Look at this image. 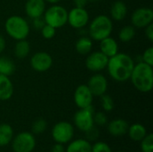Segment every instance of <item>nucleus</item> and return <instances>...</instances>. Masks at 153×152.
<instances>
[{"mask_svg": "<svg viewBox=\"0 0 153 152\" xmlns=\"http://www.w3.org/2000/svg\"><path fill=\"white\" fill-rule=\"evenodd\" d=\"M134 65L135 63L134 59L129 55L118 52L108 58L106 69L114 81L124 82L130 79Z\"/></svg>", "mask_w": 153, "mask_h": 152, "instance_id": "1", "label": "nucleus"}, {"mask_svg": "<svg viewBox=\"0 0 153 152\" xmlns=\"http://www.w3.org/2000/svg\"><path fill=\"white\" fill-rule=\"evenodd\" d=\"M129 80H131L134 87L140 92H150L153 87L152 66L142 61L135 64Z\"/></svg>", "mask_w": 153, "mask_h": 152, "instance_id": "2", "label": "nucleus"}, {"mask_svg": "<svg viewBox=\"0 0 153 152\" xmlns=\"http://www.w3.org/2000/svg\"><path fill=\"white\" fill-rule=\"evenodd\" d=\"M113 31L112 19L105 14H99L89 24L88 34L92 40L100 41L109 37Z\"/></svg>", "mask_w": 153, "mask_h": 152, "instance_id": "3", "label": "nucleus"}, {"mask_svg": "<svg viewBox=\"0 0 153 152\" xmlns=\"http://www.w3.org/2000/svg\"><path fill=\"white\" fill-rule=\"evenodd\" d=\"M5 32L14 40L26 39L30 34V27L29 22L20 15H11L4 22Z\"/></svg>", "mask_w": 153, "mask_h": 152, "instance_id": "4", "label": "nucleus"}, {"mask_svg": "<svg viewBox=\"0 0 153 152\" xmlns=\"http://www.w3.org/2000/svg\"><path fill=\"white\" fill-rule=\"evenodd\" d=\"M67 10L58 4H52L50 7L47 8L43 14L45 22L55 29H59L65 26L67 23Z\"/></svg>", "mask_w": 153, "mask_h": 152, "instance_id": "5", "label": "nucleus"}, {"mask_svg": "<svg viewBox=\"0 0 153 152\" xmlns=\"http://www.w3.org/2000/svg\"><path fill=\"white\" fill-rule=\"evenodd\" d=\"M53 140L56 143L65 144L71 142L74 135V127L72 124L66 121L56 123L51 131Z\"/></svg>", "mask_w": 153, "mask_h": 152, "instance_id": "6", "label": "nucleus"}, {"mask_svg": "<svg viewBox=\"0 0 153 152\" xmlns=\"http://www.w3.org/2000/svg\"><path fill=\"white\" fill-rule=\"evenodd\" d=\"M11 143L13 152H32L36 146V139L33 133L22 132L13 137Z\"/></svg>", "mask_w": 153, "mask_h": 152, "instance_id": "7", "label": "nucleus"}, {"mask_svg": "<svg viewBox=\"0 0 153 152\" xmlns=\"http://www.w3.org/2000/svg\"><path fill=\"white\" fill-rule=\"evenodd\" d=\"M94 109L92 106L85 108H80L74 116V123L77 129L82 132H87L94 126L93 121Z\"/></svg>", "mask_w": 153, "mask_h": 152, "instance_id": "8", "label": "nucleus"}, {"mask_svg": "<svg viewBox=\"0 0 153 152\" xmlns=\"http://www.w3.org/2000/svg\"><path fill=\"white\" fill-rule=\"evenodd\" d=\"M90 22V15L85 8L74 7L68 12L67 23L74 29H83Z\"/></svg>", "mask_w": 153, "mask_h": 152, "instance_id": "9", "label": "nucleus"}, {"mask_svg": "<svg viewBox=\"0 0 153 152\" xmlns=\"http://www.w3.org/2000/svg\"><path fill=\"white\" fill-rule=\"evenodd\" d=\"M108 62V57L99 50L88 54L85 60V66L91 72L99 73L107 68Z\"/></svg>", "mask_w": 153, "mask_h": 152, "instance_id": "10", "label": "nucleus"}, {"mask_svg": "<svg viewBox=\"0 0 153 152\" xmlns=\"http://www.w3.org/2000/svg\"><path fill=\"white\" fill-rule=\"evenodd\" d=\"M153 11L149 7H140L134 11L131 16V22L134 28L144 29L152 23Z\"/></svg>", "mask_w": 153, "mask_h": 152, "instance_id": "11", "label": "nucleus"}, {"mask_svg": "<svg viewBox=\"0 0 153 152\" xmlns=\"http://www.w3.org/2000/svg\"><path fill=\"white\" fill-rule=\"evenodd\" d=\"M30 64L34 71L38 73H44L51 68L53 65V58L48 53L39 51L31 56Z\"/></svg>", "mask_w": 153, "mask_h": 152, "instance_id": "12", "label": "nucleus"}, {"mask_svg": "<svg viewBox=\"0 0 153 152\" xmlns=\"http://www.w3.org/2000/svg\"><path fill=\"white\" fill-rule=\"evenodd\" d=\"M93 95L88 88L87 84L79 85L74 93V100L79 108H85L92 106Z\"/></svg>", "mask_w": 153, "mask_h": 152, "instance_id": "13", "label": "nucleus"}, {"mask_svg": "<svg viewBox=\"0 0 153 152\" xmlns=\"http://www.w3.org/2000/svg\"><path fill=\"white\" fill-rule=\"evenodd\" d=\"M107 78L99 73H95L88 81L87 86L94 97H100L108 90Z\"/></svg>", "mask_w": 153, "mask_h": 152, "instance_id": "14", "label": "nucleus"}, {"mask_svg": "<svg viewBox=\"0 0 153 152\" xmlns=\"http://www.w3.org/2000/svg\"><path fill=\"white\" fill-rule=\"evenodd\" d=\"M24 9L30 19L41 17L46 10V2L45 0H27Z\"/></svg>", "mask_w": 153, "mask_h": 152, "instance_id": "15", "label": "nucleus"}, {"mask_svg": "<svg viewBox=\"0 0 153 152\" xmlns=\"http://www.w3.org/2000/svg\"><path fill=\"white\" fill-rule=\"evenodd\" d=\"M107 125H108L107 128H108V133L114 137L124 136L125 134L127 133V130L129 127L128 123L122 118L114 119L110 121L109 123H108Z\"/></svg>", "mask_w": 153, "mask_h": 152, "instance_id": "16", "label": "nucleus"}, {"mask_svg": "<svg viewBox=\"0 0 153 152\" xmlns=\"http://www.w3.org/2000/svg\"><path fill=\"white\" fill-rule=\"evenodd\" d=\"M100 51L109 58L118 53V44L115 39L107 37L100 41Z\"/></svg>", "mask_w": 153, "mask_h": 152, "instance_id": "17", "label": "nucleus"}, {"mask_svg": "<svg viewBox=\"0 0 153 152\" xmlns=\"http://www.w3.org/2000/svg\"><path fill=\"white\" fill-rule=\"evenodd\" d=\"M13 94V84L9 76L0 74V101H6Z\"/></svg>", "mask_w": 153, "mask_h": 152, "instance_id": "18", "label": "nucleus"}, {"mask_svg": "<svg viewBox=\"0 0 153 152\" xmlns=\"http://www.w3.org/2000/svg\"><path fill=\"white\" fill-rule=\"evenodd\" d=\"M127 6L123 1H116L110 8V18L117 22L123 21L127 15Z\"/></svg>", "mask_w": 153, "mask_h": 152, "instance_id": "19", "label": "nucleus"}, {"mask_svg": "<svg viewBox=\"0 0 153 152\" xmlns=\"http://www.w3.org/2000/svg\"><path fill=\"white\" fill-rule=\"evenodd\" d=\"M68 143L65 152H91V144L86 139H76Z\"/></svg>", "mask_w": 153, "mask_h": 152, "instance_id": "20", "label": "nucleus"}, {"mask_svg": "<svg viewBox=\"0 0 153 152\" xmlns=\"http://www.w3.org/2000/svg\"><path fill=\"white\" fill-rule=\"evenodd\" d=\"M127 134L132 141L141 142L147 135V130L143 125L135 123L133 124L132 125H129L127 130Z\"/></svg>", "mask_w": 153, "mask_h": 152, "instance_id": "21", "label": "nucleus"}, {"mask_svg": "<svg viewBox=\"0 0 153 152\" xmlns=\"http://www.w3.org/2000/svg\"><path fill=\"white\" fill-rule=\"evenodd\" d=\"M30 51V45L27 39H21L17 40L14 47H13V54L14 56L18 59H24L26 58Z\"/></svg>", "mask_w": 153, "mask_h": 152, "instance_id": "22", "label": "nucleus"}, {"mask_svg": "<svg viewBox=\"0 0 153 152\" xmlns=\"http://www.w3.org/2000/svg\"><path fill=\"white\" fill-rule=\"evenodd\" d=\"M93 47L92 39L87 36L80 37L75 43V49L80 55H88L91 52Z\"/></svg>", "mask_w": 153, "mask_h": 152, "instance_id": "23", "label": "nucleus"}, {"mask_svg": "<svg viewBox=\"0 0 153 152\" xmlns=\"http://www.w3.org/2000/svg\"><path fill=\"white\" fill-rule=\"evenodd\" d=\"M13 137V130L8 124H0V147L7 146Z\"/></svg>", "mask_w": 153, "mask_h": 152, "instance_id": "24", "label": "nucleus"}, {"mask_svg": "<svg viewBox=\"0 0 153 152\" xmlns=\"http://www.w3.org/2000/svg\"><path fill=\"white\" fill-rule=\"evenodd\" d=\"M14 63L6 56H0V74L11 76L15 72Z\"/></svg>", "mask_w": 153, "mask_h": 152, "instance_id": "25", "label": "nucleus"}, {"mask_svg": "<svg viewBox=\"0 0 153 152\" xmlns=\"http://www.w3.org/2000/svg\"><path fill=\"white\" fill-rule=\"evenodd\" d=\"M135 37V28L133 25H126L119 30L118 39L121 42L126 43L131 41Z\"/></svg>", "mask_w": 153, "mask_h": 152, "instance_id": "26", "label": "nucleus"}, {"mask_svg": "<svg viewBox=\"0 0 153 152\" xmlns=\"http://www.w3.org/2000/svg\"><path fill=\"white\" fill-rule=\"evenodd\" d=\"M48 127V123L43 118H39L35 120L31 125V133L36 135L42 134Z\"/></svg>", "mask_w": 153, "mask_h": 152, "instance_id": "27", "label": "nucleus"}, {"mask_svg": "<svg viewBox=\"0 0 153 152\" xmlns=\"http://www.w3.org/2000/svg\"><path fill=\"white\" fill-rule=\"evenodd\" d=\"M100 105H101V108H103V110L105 112H110L114 109L115 108V103H114V100L113 99L108 95V94H103L102 96L100 97Z\"/></svg>", "mask_w": 153, "mask_h": 152, "instance_id": "28", "label": "nucleus"}, {"mask_svg": "<svg viewBox=\"0 0 153 152\" xmlns=\"http://www.w3.org/2000/svg\"><path fill=\"white\" fill-rule=\"evenodd\" d=\"M141 150L142 152H153V134H147L141 141Z\"/></svg>", "mask_w": 153, "mask_h": 152, "instance_id": "29", "label": "nucleus"}, {"mask_svg": "<svg viewBox=\"0 0 153 152\" xmlns=\"http://www.w3.org/2000/svg\"><path fill=\"white\" fill-rule=\"evenodd\" d=\"M56 29H55L54 27H52V26H50V25H48L47 23L40 30L41 35L45 39H53L55 37V35H56Z\"/></svg>", "mask_w": 153, "mask_h": 152, "instance_id": "30", "label": "nucleus"}, {"mask_svg": "<svg viewBox=\"0 0 153 152\" xmlns=\"http://www.w3.org/2000/svg\"><path fill=\"white\" fill-rule=\"evenodd\" d=\"M91 152H112L110 146L104 142H97L91 145Z\"/></svg>", "mask_w": 153, "mask_h": 152, "instance_id": "31", "label": "nucleus"}, {"mask_svg": "<svg viewBox=\"0 0 153 152\" xmlns=\"http://www.w3.org/2000/svg\"><path fill=\"white\" fill-rule=\"evenodd\" d=\"M94 125L96 124L99 126H103L108 124V116L104 112H97L93 115Z\"/></svg>", "mask_w": 153, "mask_h": 152, "instance_id": "32", "label": "nucleus"}, {"mask_svg": "<svg viewBox=\"0 0 153 152\" xmlns=\"http://www.w3.org/2000/svg\"><path fill=\"white\" fill-rule=\"evenodd\" d=\"M142 62L153 66V47H150L142 55Z\"/></svg>", "mask_w": 153, "mask_h": 152, "instance_id": "33", "label": "nucleus"}, {"mask_svg": "<svg viewBox=\"0 0 153 152\" xmlns=\"http://www.w3.org/2000/svg\"><path fill=\"white\" fill-rule=\"evenodd\" d=\"M86 133V140L88 141H95L99 137V130L94 126H92L90 130L85 132Z\"/></svg>", "mask_w": 153, "mask_h": 152, "instance_id": "34", "label": "nucleus"}, {"mask_svg": "<svg viewBox=\"0 0 153 152\" xmlns=\"http://www.w3.org/2000/svg\"><path fill=\"white\" fill-rule=\"evenodd\" d=\"M31 20H32V27H33L36 30H40L43 28V26L46 24L43 16H41V17H37V18L31 19Z\"/></svg>", "mask_w": 153, "mask_h": 152, "instance_id": "35", "label": "nucleus"}, {"mask_svg": "<svg viewBox=\"0 0 153 152\" xmlns=\"http://www.w3.org/2000/svg\"><path fill=\"white\" fill-rule=\"evenodd\" d=\"M145 36L146 38L151 41L152 42L153 41V24L151 23L149 24L148 26H146L145 28Z\"/></svg>", "mask_w": 153, "mask_h": 152, "instance_id": "36", "label": "nucleus"}, {"mask_svg": "<svg viewBox=\"0 0 153 152\" xmlns=\"http://www.w3.org/2000/svg\"><path fill=\"white\" fill-rule=\"evenodd\" d=\"M50 152H65V148L64 147V144L56 143L52 146Z\"/></svg>", "mask_w": 153, "mask_h": 152, "instance_id": "37", "label": "nucleus"}, {"mask_svg": "<svg viewBox=\"0 0 153 152\" xmlns=\"http://www.w3.org/2000/svg\"><path fill=\"white\" fill-rule=\"evenodd\" d=\"M73 3L74 4V7L85 8V6L89 3V1L88 0H73Z\"/></svg>", "mask_w": 153, "mask_h": 152, "instance_id": "38", "label": "nucleus"}, {"mask_svg": "<svg viewBox=\"0 0 153 152\" xmlns=\"http://www.w3.org/2000/svg\"><path fill=\"white\" fill-rule=\"evenodd\" d=\"M5 46H6V42L4 38L0 34V54L3 53V51L5 49Z\"/></svg>", "mask_w": 153, "mask_h": 152, "instance_id": "39", "label": "nucleus"}, {"mask_svg": "<svg viewBox=\"0 0 153 152\" xmlns=\"http://www.w3.org/2000/svg\"><path fill=\"white\" fill-rule=\"evenodd\" d=\"M61 0H45L46 3H49L51 4H58Z\"/></svg>", "mask_w": 153, "mask_h": 152, "instance_id": "40", "label": "nucleus"}, {"mask_svg": "<svg viewBox=\"0 0 153 152\" xmlns=\"http://www.w3.org/2000/svg\"><path fill=\"white\" fill-rule=\"evenodd\" d=\"M89 2H95V1H98V0H88Z\"/></svg>", "mask_w": 153, "mask_h": 152, "instance_id": "41", "label": "nucleus"}, {"mask_svg": "<svg viewBox=\"0 0 153 152\" xmlns=\"http://www.w3.org/2000/svg\"><path fill=\"white\" fill-rule=\"evenodd\" d=\"M117 152H124V151H117Z\"/></svg>", "mask_w": 153, "mask_h": 152, "instance_id": "42", "label": "nucleus"}]
</instances>
